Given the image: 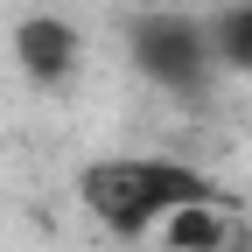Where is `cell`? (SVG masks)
I'll return each mask as SVG.
<instances>
[{
	"instance_id": "obj_1",
	"label": "cell",
	"mask_w": 252,
	"mask_h": 252,
	"mask_svg": "<svg viewBox=\"0 0 252 252\" xmlns=\"http://www.w3.org/2000/svg\"><path fill=\"white\" fill-rule=\"evenodd\" d=\"M77 203L98 217V231L112 238H154L175 210L189 203H231L203 168L189 161H161V154H105L77 175Z\"/></svg>"
},
{
	"instance_id": "obj_2",
	"label": "cell",
	"mask_w": 252,
	"mask_h": 252,
	"mask_svg": "<svg viewBox=\"0 0 252 252\" xmlns=\"http://www.w3.org/2000/svg\"><path fill=\"white\" fill-rule=\"evenodd\" d=\"M133 63H140L147 84L175 91V98H203L210 77H217L210 28L189 21V14H140L133 21Z\"/></svg>"
},
{
	"instance_id": "obj_3",
	"label": "cell",
	"mask_w": 252,
	"mask_h": 252,
	"mask_svg": "<svg viewBox=\"0 0 252 252\" xmlns=\"http://www.w3.org/2000/svg\"><path fill=\"white\" fill-rule=\"evenodd\" d=\"M14 63H21L35 84H70L77 63H84V42H77L70 21H56V14H28V21L14 28Z\"/></svg>"
},
{
	"instance_id": "obj_4",
	"label": "cell",
	"mask_w": 252,
	"mask_h": 252,
	"mask_svg": "<svg viewBox=\"0 0 252 252\" xmlns=\"http://www.w3.org/2000/svg\"><path fill=\"white\" fill-rule=\"evenodd\" d=\"M154 238H161V252H238V238H231V203H189V210H175Z\"/></svg>"
},
{
	"instance_id": "obj_5",
	"label": "cell",
	"mask_w": 252,
	"mask_h": 252,
	"mask_svg": "<svg viewBox=\"0 0 252 252\" xmlns=\"http://www.w3.org/2000/svg\"><path fill=\"white\" fill-rule=\"evenodd\" d=\"M210 56H217V70H231V77H252V0H238V7L224 14H210Z\"/></svg>"
}]
</instances>
